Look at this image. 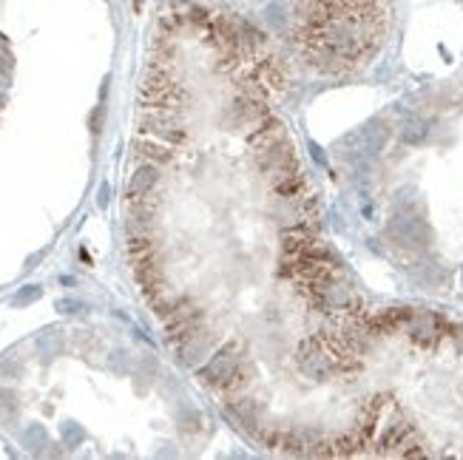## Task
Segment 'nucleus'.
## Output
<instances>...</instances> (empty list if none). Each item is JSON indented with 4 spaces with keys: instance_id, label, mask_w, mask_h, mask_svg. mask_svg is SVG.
Listing matches in <instances>:
<instances>
[{
    "instance_id": "1a4fd4ad",
    "label": "nucleus",
    "mask_w": 463,
    "mask_h": 460,
    "mask_svg": "<svg viewBox=\"0 0 463 460\" xmlns=\"http://www.w3.org/2000/svg\"><path fill=\"white\" fill-rule=\"evenodd\" d=\"M157 185H160V168H157V162H145V165H140L137 170H134L125 196L128 199H140V196L151 194V190H157Z\"/></svg>"
},
{
    "instance_id": "aec40b11",
    "label": "nucleus",
    "mask_w": 463,
    "mask_h": 460,
    "mask_svg": "<svg viewBox=\"0 0 463 460\" xmlns=\"http://www.w3.org/2000/svg\"><path fill=\"white\" fill-rule=\"evenodd\" d=\"M455 341H458V353L463 355V333H455Z\"/></svg>"
},
{
    "instance_id": "6e6552de",
    "label": "nucleus",
    "mask_w": 463,
    "mask_h": 460,
    "mask_svg": "<svg viewBox=\"0 0 463 460\" xmlns=\"http://www.w3.org/2000/svg\"><path fill=\"white\" fill-rule=\"evenodd\" d=\"M358 133H361V142H364V157H366V159H375V157H381V151L387 148L390 125H387V120L375 117V120H370V123H364V125L358 128Z\"/></svg>"
},
{
    "instance_id": "20e7f679",
    "label": "nucleus",
    "mask_w": 463,
    "mask_h": 460,
    "mask_svg": "<svg viewBox=\"0 0 463 460\" xmlns=\"http://www.w3.org/2000/svg\"><path fill=\"white\" fill-rule=\"evenodd\" d=\"M140 131L168 145H179L188 137L185 123L177 117V111H157V108H145L140 114Z\"/></svg>"
},
{
    "instance_id": "6ab92c4d",
    "label": "nucleus",
    "mask_w": 463,
    "mask_h": 460,
    "mask_svg": "<svg viewBox=\"0 0 463 460\" xmlns=\"http://www.w3.org/2000/svg\"><path fill=\"white\" fill-rule=\"evenodd\" d=\"M108 194H111L108 185H103V188H100V207H105V205H108Z\"/></svg>"
},
{
    "instance_id": "39448f33",
    "label": "nucleus",
    "mask_w": 463,
    "mask_h": 460,
    "mask_svg": "<svg viewBox=\"0 0 463 460\" xmlns=\"http://www.w3.org/2000/svg\"><path fill=\"white\" fill-rule=\"evenodd\" d=\"M403 330H407V335L418 344V347L429 350L440 341V335L449 330V321L443 318L440 313H432V310H412Z\"/></svg>"
},
{
    "instance_id": "ddd939ff",
    "label": "nucleus",
    "mask_w": 463,
    "mask_h": 460,
    "mask_svg": "<svg viewBox=\"0 0 463 460\" xmlns=\"http://www.w3.org/2000/svg\"><path fill=\"white\" fill-rule=\"evenodd\" d=\"M134 148H137V153H142L145 159H151V162H171L173 159V151H171V145L168 142H157V140H137L134 142Z\"/></svg>"
},
{
    "instance_id": "a211bd4d",
    "label": "nucleus",
    "mask_w": 463,
    "mask_h": 460,
    "mask_svg": "<svg viewBox=\"0 0 463 460\" xmlns=\"http://www.w3.org/2000/svg\"><path fill=\"white\" fill-rule=\"evenodd\" d=\"M310 153H313V159H316V162H318L321 168L327 165V157H324V151H321V148H318L316 142H310Z\"/></svg>"
},
{
    "instance_id": "2eb2a0df",
    "label": "nucleus",
    "mask_w": 463,
    "mask_h": 460,
    "mask_svg": "<svg viewBox=\"0 0 463 460\" xmlns=\"http://www.w3.org/2000/svg\"><path fill=\"white\" fill-rule=\"evenodd\" d=\"M40 293H43V290H40L37 284H29V287H23V290L12 298V304H14V307H23V304H29V301H37V298H40Z\"/></svg>"
},
{
    "instance_id": "9d476101",
    "label": "nucleus",
    "mask_w": 463,
    "mask_h": 460,
    "mask_svg": "<svg viewBox=\"0 0 463 460\" xmlns=\"http://www.w3.org/2000/svg\"><path fill=\"white\" fill-rule=\"evenodd\" d=\"M410 276L415 284L421 287H429V290H438V287H447L449 281V273H447V267L438 264V261H418L410 267Z\"/></svg>"
},
{
    "instance_id": "0eeeda50",
    "label": "nucleus",
    "mask_w": 463,
    "mask_h": 460,
    "mask_svg": "<svg viewBox=\"0 0 463 460\" xmlns=\"http://www.w3.org/2000/svg\"><path fill=\"white\" fill-rule=\"evenodd\" d=\"M378 455H401L407 457L410 455V446H418V437H415V429L410 420H392V424L384 429L381 440H378Z\"/></svg>"
},
{
    "instance_id": "7ed1b4c3",
    "label": "nucleus",
    "mask_w": 463,
    "mask_h": 460,
    "mask_svg": "<svg viewBox=\"0 0 463 460\" xmlns=\"http://www.w3.org/2000/svg\"><path fill=\"white\" fill-rule=\"evenodd\" d=\"M296 370L304 378L327 381L330 375H336V358L318 335H310V338H304L296 350Z\"/></svg>"
},
{
    "instance_id": "412c9836",
    "label": "nucleus",
    "mask_w": 463,
    "mask_h": 460,
    "mask_svg": "<svg viewBox=\"0 0 463 460\" xmlns=\"http://www.w3.org/2000/svg\"><path fill=\"white\" fill-rule=\"evenodd\" d=\"M460 279H463V273H460Z\"/></svg>"
},
{
    "instance_id": "dca6fc26",
    "label": "nucleus",
    "mask_w": 463,
    "mask_h": 460,
    "mask_svg": "<svg viewBox=\"0 0 463 460\" xmlns=\"http://www.w3.org/2000/svg\"><path fill=\"white\" fill-rule=\"evenodd\" d=\"M57 310H60V313H74V310H83V304L74 301V298H60V301H57Z\"/></svg>"
},
{
    "instance_id": "423d86ee",
    "label": "nucleus",
    "mask_w": 463,
    "mask_h": 460,
    "mask_svg": "<svg viewBox=\"0 0 463 460\" xmlns=\"http://www.w3.org/2000/svg\"><path fill=\"white\" fill-rule=\"evenodd\" d=\"M214 350H216V333L205 324V327L197 330L185 344H179L177 355H179V361L185 363V367L197 370V367H202V363L210 358V353H214Z\"/></svg>"
},
{
    "instance_id": "f257e3e1",
    "label": "nucleus",
    "mask_w": 463,
    "mask_h": 460,
    "mask_svg": "<svg viewBox=\"0 0 463 460\" xmlns=\"http://www.w3.org/2000/svg\"><path fill=\"white\" fill-rule=\"evenodd\" d=\"M245 361H247L245 358V344L239 338H230V341L222 344V347H216L214 353H210V358L202 363V367H197V378L208 389L219 392L225 383L242 370Z\"/></svg>"
},
{
    "instance_id": "4468645a",
    "label": "nucleus",
    "mask_w": 463,
    "mask_h": 460,
    "mask_svg": "<svg viewBox=\"0 0 463 460\" xmlns=\"http://www.w3.org/2000/svg\"><path fill=\"white\" fill-rule=\"evenodd\" d=\"M264 21H267L270 29H284L287 26V17H281V6L279 3H270L264 9Z\"/></svg>"
},
{
    "instance_id": "9b49d317",
    "label": "nucleus",
    "mask_w": 463,
    "mask_h": 460,
    "mask_svg": "<svg viewBox=\"0 0 463 460\" xmlns=\"http://www.w3.org/2000/svg\"><path fill=\"white\" fill-rule=\"evenodd\" d=\"M293 157H296V148H293L290 137H287V140L276 142L273 148L253 153V165H256L259 174H267L270 168H276V165H281V162H287V159H293Z\"/></svg>"
},
{
    "instance_id": "f8f14e48",
    "label": "nucleus",
    "mask_w": 463,
    "mask_h": 460,
    "mask_svg": "<svg viewBox=\"0 0 463 460\" xmlns=\"http://www.w3.org/2000/svg\"><path fill=\"white\" fill-rule=\"evenodd\" d=\"M429 137V123L418 117V114H407V117L401 120V142H407V145H421V142H427Z\"/></svg>"
},
{
    "instance_id": "f3484780",
    "label": "nucleus",
    "mask_w": 463,
    "mask_h": 460,
    "mask_svg": "<svg viewBox=\"0 0 463 460\" xmlns=\"http://www.w3.org/2000/svg\"><path fill=\"white\" fill-rule=\"evenodd\" d=\"M103 114H105V111H103V105L91 114V133H100V125H103Z\"/></svg>"
},
{
    "instance_id": "f03ea898",
    "label": "nucleus",
    "mask_w": 463,
    "mask_h": 460,
    "mask_svg": "<svg viewBox=\"0 0 463 460\" xmlns=\"http://www.w3.org/2000/svg\"><path fill=\"white\" fill-rule=\"evenodd\" d=\"M387 236L403 251H427L432 244V227L415 210H398L387 222Z\"/></svg>"
}]
</instances>
